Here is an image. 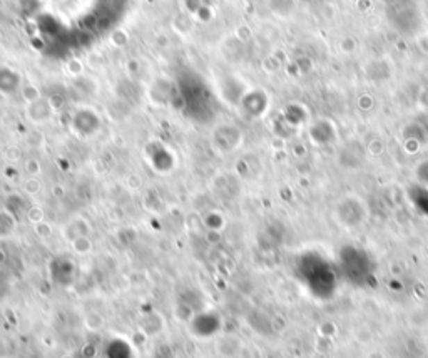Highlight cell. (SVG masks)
Masks as SVG:
<instances>
[{
	"mask_svg": "<svg viewBox=\"0 0 428 358\" xmlns=\"http://www.w3.org/2000/svg\"><path fill=\"white\" fill-rule=\"evenodd\" d=\"M333 218L340 226L347 229H356L368 218V208L360 196L347 195L340 197L333 208Z\"/></svg>",
	"mask_w": 428,
	"mask_h": 358,
	"instance_id": "6da1fadb",
	"label": "cell"
}]
</instances>
